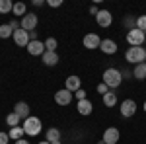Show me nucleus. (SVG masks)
<instances>
[{
	"label": "nucleus",
	"instance_id": "f257e3e1",
	"mask_svg": "<svg viewBox=\"0 0 146 144\" xmlns=\"http://www.w3.org/2000/svg\"><path fill=\"white\" fill-rule=\"evenodd\" d=\"M101 78H103L101 82L107 84V88H109V90H117L121 84H123V74H121V70H119V68H113V66L111 68H105Z\"/></svg>",
	"mask_w": 146,
	"mask_h": 144
},
{
	"label": "nucleus",
	"instance_id": "f03ea898",
	"mask_svg": "<svg viewBox=\"0 0 146 144\" xmlns=\"http://www.w3.org/2000/svg\"><path fill=\"white\" fill-rule=\"evenodd\" d=\"M23 133H25V136H37V134L43 131V123H41V119L39 117H27L25 121H23Z\"/></svg>",
	"mask_w": 146,
	"mask_h": 144
},
{
	"label": "nucleus",
	"instance_id": "7ed1b4c3",
	"mask_svg": "<svg viewBox=\"0 0 146 144\" xmlns=\"http://www.w3.org/2000/svg\"><path fill=\"white\" fill-rule=\"evenodd\" d=\"M125 60L127 62H133V64H140L146 60V49L144 47H129L127 53H125Z\"/></svg>",
	"mask_w": 146,
	"mask_h": 144
},
{
	"label": "nucleus",
	"instance_id": "20e7f679",
	"mask_svg": "<svg viewBox=\"0 0 146 144\" xmlns=\"http://www.w3.org/2000/svg\"><path fill=\"white\" fill-rule=\"evenodd\" d=\"M146 41V33L144 31H140V29H131V31H127V43L131 45V47H142V43Z\"/></svg>",
	"mask_w": 146,
	"mask_h": 144
},
{
	"label": "nucleus",
	"instance_id": "39448f33",
	"mask_svg": "<svg viewBox=\"0 0 146 144\" xmlns=\"http://www.w3.org/2000/svg\"><path fill=\"white\" fill-rule=\"evenodd\" d=\"M20 23H22V29H25L27 33L29 31H35L37 29V25H39V18H37V14H25L22 20H20Z\"/></svg>",
	"mask_w": 146,
	"mask_h": 144
},
{
	"label": "nucleus",
	"instance_id": "423d86ee",
	"mask_svg": "<svg viewBox=\"0 0 146 144\" xmlns=\"http://www.w3.org/2000/svg\"><path fill=\"white\" fill-rule=\"evenodd\" d=\"M136 109H138V105H136L135 100H125V101H121V105H119V111H121V115H123L125 119H131L136 113Z\"/></svg>",
	"mask_w": 146,
	"mask_h": 144
},
{
	"label": "nucleus",
	"instance_id": "0eeeda50",
	"mask_svg": "<svg viewBox=\"0 0 146 144\" xmlns=\"http://www.w3.org/2000/svg\"><path fill=\"white\" fill-rule=\"evenodd\" d=\"M72 98H74V94L68 92L66 88L55 92V103L56 105H62V107H64V105H70V103H72Z\"/></svg>",
	"mask_w": 146,
	"mask_h": 144
},
{
	"label": "nucleus",
	"instance_id": "6e6552de",
	"mask_svg": "<svg viewBox=\"0 0 146 144\" xmlns=\"http://www.w3.org/2000/svg\"><path fill=\"white\" fill-rule=\"evenodd\" d=\"M119 138H121V133H119L117 127H109V129H105V131H103V136H101V140H103L105 144H117V142H119Z\"/></svg>",
	"mask_w": 146,
	"mask_h": 144
},
{
	"label": "nucleus",
	"instance_id": "1a4fd4ad",
	"mask_svg": "<svg viewBox=\"0 0 146 144\" xmlns=\"http://www.w3.org/2000/svg\"><path fill=\"white\" fill-rule=\"evenodd\" d=\"M82 45L88 49V51H94V49H100L101 45V39L98 33H86L84 35V39H82Z\"/></svg>",
	"mask_w": 146,
	"mask_h": 144
},
{
	"label": "nucleus",
	"instance_id": "9d476101",
	"mask_svg": "<svg viewBox=\"0 0 146 144\" xmlns=\"http://www.w3.org/2000/svg\"><path fill=\"white\" fill-rule=\"evenodd\" d=\"M25 49H27V53H29L31 56H43L45 51H47L45 41H39V39H37V41H29V45H27Z\"/></svg>",
	"mask_w": 146,
	"mask_h": 144
},
{
	"label": "nucleus",
	"instance_id": "9b49d317",
	"mask_svg": "<svg viewBox=\"0 0 146 144\" xmlns=\"http://www.w3.org/2000/svg\"><path fill=\"white\" fill-rule=\"evenodd\" d=\"M12 39H14L16 47H27L29 45V33L25 29H16L14 35H12Z\"/></svg>",
	"mask_w": 146,
	"mask_h": 144
},
{
	"label": "nucleus",
	"instance_id": "f8f14e48",
	"mask_svg": "<svg viewBox=\"0 0 146 144\" xmlns=\"http://www.w3.org/2000/svg\"><path fill=\"white\" fill-rule=\"evenodd\" d=\"M96 22H98V25L100 27H109L113 23V16L109 10H100L98 12V16H96Z\"/></svg>",
	"mask_w": 146,
	"mask_h": 144
},
{
	"label": "nucleus",
	"instance_id": "ddd939ff",
	"mask_svg": "<svg viewBox=\"0 0 146 144\" xmlns=\"http://www.w3.org/2000/svg\"><path fill=\"white\" fill-rule=\"evenodd\" d=\"M64 88L68 90V92H78L80 88H82V78L76 76V74H72V76H68L66 78V82H64Z\"/></svg>",
	"mask_w": 146,
	"mask_h": 144
},
{
	"label": "nucleus",
	"instance_id": "4468645a",
	"mask_svg": "<svg viewBox=\"0 0 146 144\" xmlns=\"http://www.w3.org/2000/svg\"><path fill=\"white\" fill-rule=\"evenodd\" d=\"M76 111H78L80 115L88 117V115H92V111H94V103H92L88 98H86V100H80L78 103H76Z\"/></svg>",
	"mask_w": 146,
	"mask_h": 144
},
{
	"label": "nucleus",
	"instance_id": "2eb2a0df",
	"mask_svg": "<svg viewBox=\"0 0 146 144\" xmlns=\"http://www.w3.org/2000/svg\"><path fill=\"white\" fill-rule=\"evenodd\" d=\"M100 51L103 55H115V53H117V43H115L113 39H101Z\"/></svg>",
	"mask_w": 146,
	"mask_h": 144
},
{
	"label": "nucleus",
	"instance_id": "dca6fc26",
	"mask_svg": "<svg viewBox=\"0 0 146 144\" xmlns=\"http://www.w3.org/2000/svg\"><path fill=\"white\" fill-rule=\"evenodd\" d=\"M41 60H43L45 66H56L60 58H58V53L56 51H45V55L41 56Z\"/></svg>",
	"mask_w": 146,
	"mask_h": 144
},
{
	"label": "nucleus",
	"instance_id": "f3484780",
	"mask_svg": "<svg viewBox=\"0 0 146 144\" xmlns=\"http://www.w3.org/2000/svg\"><path fill=\"white\" fill-rule=\"evenodd\" d=\"M29 111H31V109H29V105H27L25 101H18V103L14 105V113H18L23 121H25L27 117H31V115H29Z\"/></svg>",
	"mask_w": 146,
	"mask_h": 144
},
{
	"label": "nucleus",
	"instance_id": "a211bd4d",
	"mask_svg": "<svg viewBox=\"0 0 146 144\" xmlns=\"http://www.w3.org/2000/svg\"><path fill=\"white\" fill-rule=\"evenodd\" d=\"M103 105H105V107H115V105H117V94H115V90H109V92L103 96Z\"/></svg>",
	"mask_w": 146,
	"mask_h": 144
},
{
	"label": "nucleus",
	"instance_id": "6ab92c4d",
	"mask_svg": "<svg viewBox=\"0 0 146 144\" xmlns=\"http://www.w3.org/2000/svg\"><path fill=\"white\" fill-rule=\"evenodd\" d=\"M133 76L135 80H146V62H140L133 68Z\"/></svg>",
	"mask_w": 146,
	"mask_h": 144
},
{
	"label": "nucleus",
	"instance_id": "aec40b11",
	"mask_svg": "<svg viewBox=\"0 0 146 144\" xmlns=\"http://www.w3.org/2000/svg\"><path fill=\"white\" fill-rule=\"evenodd\" d=\"M12 14H14L16 18H20V20H22L23 16L27 14V6H25L23 2H14V10H12Z\"/></svg>",
	"mask_w": 146,
	"mask_h": 144
},
{
	"label": "nucleus",
	"instance_id": "412c9836",
	"mask_svg": "<svg viewBox=\"0 0 146 144\" xmlns=\"http://www.w3.org/2000/svg\"><path fill=\"white\" fill-rule=\"evenodd\" d=\"M20 123H22V117H20L18 113H14V111H12V113H8V115H6V125H8L10 129L20 127Z\"/></svg>",
	"mask_w": 146,
	"mask_h": 144
},
{
	"label": "nucleus",
	"instance_id": "4be33fe9",
	"mask_svg": "<svg viewBox=\"0 0 146 144\" xmlns=\"http://www.w3.org/2000/svg\"><path fill=\"white\" fill-rule=\"evenodd\" d=\"M8 136H10V140H20V138H23L25 136V133H23V127L20 125V127H14V129H10L8 131Z\"/></svg>",
	"mask_w": 146,
	"mask_h": 144
},
{
	"label": "nucleus",
	"instance_id": "5701e85b",
	"mask_svg": "<svg viewBox=\"0 0 146 144\" xmlns=\"http://www.w3.org/2000/svg\"><path fill=\"white\" fill-rule=\"evenodd\" d=\"M45 140H49V142L60 140V131H58V129H55V127L47 129V133H45Z\"/></svg>",
	"mask_w": 146,
	"mask_h": 144
},
{
	"label": "nucleus",
	"instance_id": "b1692460",
	"mask_svg": "<svg viewBox=\"0 0 146 144\" xmlns=\"http://www.w3.org/2000/svg\"><path fill=\"white\" fill-rule=\"evenodd\" d=\"M12 35H14V29H12L8 23H2L0 25V39H8Z\"/></svg>",
	"mask_w": 146,
	"mask_h": 144
},
{
	"label": "nucleus",
	"instance_id": "393cba45",
	"mask_svg": "<svg viewBox=\"0 0 146 144\" xmlns=\"http://www.w3.org/2000/svg\"><path fill=\"white\" fill-rule=\"evenodd\" d=\"M12 10H14L12 0H0V14H10Z\"/></svg>",
	"mask_w": 146,
	"mask_h": 144
},
{
	"label": "nucleus",
	"instance_id": "a878e982",
	"mask_svg": "<svg viewBox=\"0 0 146 144\" xmlns=\"http://www.w3.org/2000/svg\"><path fill=\"white\" fill-rule=\"evenodd\" d=\"M56 47H58V41H56L55 37L45 39V49H47V51H56Z\"/></svg>",
	"mask_w": 146,
	"mask_h": 144
},
{
	"label": "nucleus",
	"instance_id": "bb28decb",
	"mask_svg": "<svg viewBox=\"0 0 146 144\" xmlns=\"http://www.w3.org/2000/svg\"><path fill=\"white\" fill-rule=\"evenodd\" d=\"M123 23H125V27H127V31H131V29H135V27H136V18L127 16V18L123 20Z\"/></svg>",
	"mask_w": 146,
	"mask_h": 144
},
{
	"label": "nucleus",
	"instance_id": "cd10ccee",
	"mask_svg": "<svg viewBox=\"0 0 146 144\" xmlns=\"http://www.w3.org/2000/svg\"><path fill=\"white\" fill-rule=\"evenodd\" d=\"M136 29H140V31L146 33V16H138L136 18Z\"/></svg>",
	"mask_w": 146,
	"mask_h": 144
},
{
	"label": "nucleus",
	"instance_id": "c85d7f7f",
	"mask_svg": "<svg viewBox=\"0 0 146 144\" xmlns=\"http://www.w3.org/2000/svg\"><path fill=\"white\" fill-rule=\"evenodd\" d=\"M96 90H98V94H101V96H105V94L109 92V88H107V84H103V82H100Z\"/></svg>",
	"mask_w": 146,
	"mask_h": 144
},
{
	"label": "nucleus",
	"instance_id": "c756f323",
	"mask_svg": "<svg viewBox=\"0 0 146 144\" xmlns=\"http://www.w3.org/2000/svg\"><path fill=\"white\" fill-rule=\"evenodd\" d=\"M47 6H51V8H60V6H62V0H47Z\"/></svg>",
	"mask_w": 146,
	"mask_h": 144
},
{
	"label": "nucleus",
	"instance_id": "7c9ffc66",
	"mask_svg": "<svg viewBox=\"0 0 146 144\" xmlns=\"http://www.w3.org/2000/svg\"><path fill=\"white\" fill-rule=\"evenodd\" d=\"M74 98H76V100H86V90H82V88H80L78 90V92H74Z\"/></svg>",
	"mask_w": 146,
	"mask_h": 144
},
{
	"label": "nucleus",
	"instance_id": "2f4dec72",
	"mask_svg": "<svg viewBox=\"0 0 146 144\" xmlns=\"http://www.w3.org/2000/svg\"><path fill=\"white\" fill-rule=\"evenodd\" d=\"M8 25H10L14 31H16V29H22V23H20V20H10V23H8Z\"/></svg>",
	"mask_w": 146,
	"mask_h": 144
},
{
	"label": "nucleus",
	"instance_id": "473e14b6",
	"mask_svg": "<svg viewBox=\"0 0 146 144\" xmlns=\"http://www.w3.org/2000/svg\"><path fill=\"white\" fill-rule=\"evenodd\" d=\"M8 140H10L8 133H0V144H8Z\"/></svg>",
	"mask_w": 146,
	"mask_h": 144
},
{
	"label": "nucleus",
	"instance_id": "72a5a7b5",
	"mask_svg": "<svg viewBox=\"0 0 146 144\" xmlns=\"http://www.w3.org/2000/svg\"><path fill=\"white\" fill-rule=\"evenodd\" d=\"M98 12H100V10H98V6H90V14H92V16H98Z\"/></svg>",
	"mask_w": 146,
	"mask_h": 144
},
{
	"label": "nucleus",
	"instance_id": "f704fd0d",
	"mask_svg": "<svg viewBox=\"0 0 146 144\" xmlns=\"http://www.w3.org/2000/svg\"><path fill=\"white\" fill-rule=\"evenodd\" d=\"M29 41H37V31H29Z\"/></svg>",
	"mask_w": 146,
	"mask_h": 144
},
{
	"label": "nucleus",
	"instance_id": "c9c22d12",
	"mask_svg": "<svg viewBox=\"0 0 146 144\" xmlns=\"http://www.w3.org/2000/svg\"><path fill=\"white\" fill-rule=\"evenodd\" d=\"M14 144H31L29 140H25V138H20V140H16Z\"/></svg>",
	"mask_w": 146,
	"mask_h": 144
},
{
	"label": "nucleus",
	"instance_id": "e433bc0d",
	"mask_svg": "<svg viewBox=\"0 0 146 144\" xmlns=\"http://www.w3.org/2000/svg\"><path fill=\"white\" fill-rule=\"evenodd\" d=\"M121 74H123V80L125 78H131V72L129 70H121Z\"/></svg>",
	"mask_w": 146,
	"mask_h": 144
},
{
	"label": "nucleus",
	"instance_id": "4c0bfd02",
	"mask_svg": "<svg viewBox=\"0 0 146 144\" xmlns=\"http://www.w3.org/2000/svg\"><path fill=\"white\" fill-rule=\"evenodd\" d=\"M43 4H45L43 0H33V6H43Z\"/></svg>",
	"mask_w": 146,
	"mask_h": 144
},
{
	"label": "nucleus",
	"instance_id": "58836bf2",
	"mask_svg": "<svg viewBox=\"0 0 146 144\" xmlns=\"http://www.w3.org/2000/svg\"><path fill=\"white\" fill-rule=\"evenodd\" d=\"M37 144H51L49 140H41V142H37Z\"/></svg>",
	"mask_w": 146,
	"mask_h": 144
},
{
	"label": "nucleus",
	"instance_id": "ea45409f",
	"mask_svg": "<svg viewBox=\"0 0 146 144\" xmlns=\"http://www.w3.org/2000/svg\"><path fill=\"white\" fill-rule=\"evenodd\" d=\"M51 144H62V142H60V140H55V142H51Z\"/></svg>",
	"mask_w": 146,
	"mask_h": 144
},
{
	"label": "nucleus",
	"instance_id": "a19ab883",
	"mask_svg": "<svg viewBox=\"0 0 146 144\" xmlns=\"http://www.w3.org/2000/svg\"><path fill=\"white\" fill-rule=\"evenodd\" d=\"M144 113H146V101H144Z\"/></svg>",
	"mask_w": 146,
	"mask_h": 144
}]
</instances>
